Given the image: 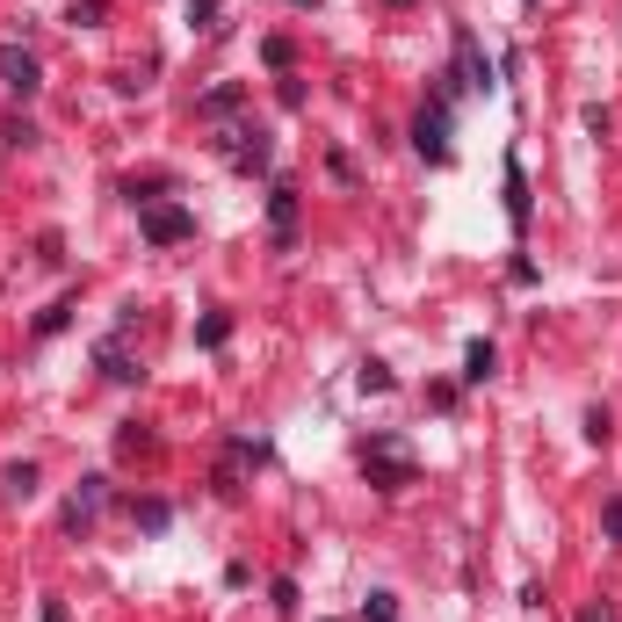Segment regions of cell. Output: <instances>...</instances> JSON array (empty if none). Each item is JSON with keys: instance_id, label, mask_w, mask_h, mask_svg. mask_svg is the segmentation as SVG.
<instances>
[{"instance_id": "44dd1931", "label": "cell", "mask_w": 622, "mask_h": 622, "mask_svg": "<svg viewBox=\"0 0 622 622\" xmlns=\"http://www.w3.org/2000/svg\"><path fill=\"white\" fill-rule=\"evenodd\" d=\"M362 615H369V622H391V615H398V601H391V594H369V601H362Z\"/></svg>"}, {"instance_id": "30bf717a", "label": "cell", "mask_w": 622, "mask_h": 622, "mask_svg": "<svg viewBox=\"0 0 622 622\" xmlns=\"http://www.w3.org/2000/svg\"><path fill=\"white\" fill-rule=\"evenodd\" d=\"M507 225L528 232V174H521V152H507Z\"/></svg>"}, {"instance_id": "e0dca14e", "label": "cell", "mask_w": 622, "mask_h": 622, "mask_svg": "<svg viewBox=\"0 0 622 622\" xmlns=\"http://www.w3.org/2000/svg\"><path fill=\"white\" fill-rule=\"evenodd\" d=\"M261 58H268L275 73H290V66H297V44H290V37H268V44H261Z\"/></svg>"}, {"instance_id": "7c38bea8", "label": "cell", "mask_w": 622, "mask_h": 622, "mask_svg": "<svg viewBox=\"0 0 622 622\" xmlns=\"http://www.w3.org/2000/svg\"><path fill=\"white\" fill-rule=\"evenodd\" d=\"M239 102H246V87L225 80V87H210V95L196 102V116H210V123H217V116H239Z\"/></svg>"}, {"instance_id": "52a82bcc", "label": "cell", "mask_w": 622, "mask_h": 622, "mask_svg": "<svg viewBox=\"0 0 622 622\" xmlns=\"http://www.w3.org/2000/svg\"><path fill=\"white\" fill-rule=\"evenodd\" d=\"M102 500H109V478H102V471H95V478H80L73 507H66V528H73V536H87V521L102 514Z\"/></svg>"}, {"instance_id": "d6986e66", "label": "cell", "mask_w": 622, "mask_h": 622, "mask_svg": "<svg viewBox=\"0 0 622 622\" xmlns=\"http://www.w3.org/2000/svg\"><path fill=\"white\" fill-rule=\"evenodd\" d=\"M601 536L622 543V492H608V500H601Z\"/></svg>"}, {"instance_id": "484cf974", "label": "cell", "mask_w": 622, "mask_h": 622, "mask_svg": "<svg viewBox=\"0 0 622 622\" xmlns=\"http://www.w3.org/2000/svg\"><path fill=\"white\" fill-rule=\"evenodd\" d=\"M384 8H413V0H384Z\"/></svg>"}, {"instance_id": "cb8c5ba5", "label": "cell", "mask_w": 622, "mask_h": 622, "mask_svg": "<svg viewBox=\"0 0 622 622\" xmlns=\"http://www.w3.org/2000/svg\"><path fill=\"white\" fill-rule=\"evenodd\" d=\"M44 622H66V601H44Z\"/></svg>"}, {"instance_id": "ac0fdd59", "label": "cell", "mask_w": 622, "mask_h": 622, "mask_svg": "<svg viewBox=\"0 0 622 622\" xmlns=\"http://www.w3.org/2000/svg\"><path fill=\"white\" fill-rule=\"evenodd\" d=\"M102 15H109V0H73V8H66V22H73V29H95Z\"/></svg>"}, {"instance_id": "ba28073f", "label": "cell", "mask_w": 622, "mask_h": 622, "mask_svg": "<svg viewBox=\"0 0 622 622\" xmlns=\"http://www.w3.org/2000/svg\"><path fill=\"white\" fill-rule=\"evenodd\" d=\"M225 152H232V167L268 174V131H232V138H225Z\"/></svg>"}, {"instance_id": "4fadbf2b", "label": "cell", "mask_w": 622, "mask_h": 622, "mask_svg": "<svg viewBox=\"0 0 622 622\" xmlns=\"http://www.w3.org/2000/svg\"><path fill=\"white\" fill-rule=\"evenodd\" d=\"M131 521L145 528V536H160V528L174 521V507H167V500H131Z\"/></svg>"}, {"instance_id": "6da1fadb", "label": "cell", "mask_w": 622, "mask_h": 622, "mask_svg": "<svg viewBox=\"0 0 622 622\" xmlns=\"http://www.w3.org/2000/svg\"><path fill=\"white\" fill-rule=\"evenodd\" d=\"M362 471H369V485H377V492H406V485H413V456L398 449L391 434H377V442L362 449Z\"/></svg>"}, {"instance_id": "5b68a950", "label": "cell", "mask_w": 622, "mask_h": 622, "mask_svg": "<svg viewBox=\"0 0 622 622\" xmlns=\"http://www.w3.org/2000/svg\"><path fill=\"white\" fill-rule=\"evenodd\" d=\"M0 87H8V95H37L44 87V66H37V51H22V44H0Z\"/></svg>"}, {"instance_id": "ffe728a7", "label": "cell", "mask_w": 622, "mask_h": 622, "mask_svg": "<svg viewBox=\"0 0 622 622\" xmlns=\"http://www.w3.org/2000/svg\"><path fill=\"white\" fill-rule=\"evenodd\" d=\"M189 22L203 29V37H210V29H225V22H217V0H189Z\"/></svg>"}, {"instance_id": "7a4b0ae2", "label": "cell", "mask_w": 622, "mask_h": 622, "mask_svg": "<svg viewBox=\"0 0 622 622\" xmlns=\"http://www.w3.org/2000/svg\"><path fill=\"white\" fill-rule=\"evenodd\" d=\"M456 87H471V95H492V87H500V80H492V58H485V44L471 37V29H463L456 22Z\"/></svg>"}, {"instance_id": "3957f363", "label": "cell", "mask_w": 622, "mask_h": 622, "mask_svg": "<svg viewBox=\"0 0 622 622\" xmlns=\"http://www.w3.org/2000/svg\"><path fill=\"white\" fill-rule=\"evenodd\" d=\"M138 232H145L152 246H181V239L196 232V217L181 210V203H145V210H138Z\"/></svg>"}, {"instance_id": "9c48e42d", "label": "cell", "mask_w": 622, "mask_h": 622, "mask_svg": "<svg viewBox=\"0 0 622 622\" xmlns=\"http://www.w3.org/2000/svg\"><path fill=\"white\" fill-rule=\"evenodd\" d=\"M95 369H102V377H109V384H138V362H131V355H123V333H109V340H102V348H95Z\"/></svg>"}, {"instance_id": "2e32d148", "label": "cell", "mask_w": 622, "mask_h": 622, "mask_svg": "<svg viewBox=\"0 0 622 622\" xmlns=\"http://www.w3.org/2000/svg\"><path fill=\"white\" fill-rule=\"evenodd\" d=\"M196 340H203V348H225V340H232V319H225V311H210V319L196 326Z\"/></svg>"}, {"instance_id": "d4e9b609", "label": "cell", "mask_w": 622, "mask_h": 622, "mask_svg": "<svg viewBox=\"0 0 622 622\" xmlns=\"http://www.w3.org/2000/svg\"><path fill=\"white\" fill-rule=\"evenodd\" d=\"M579 622H608V608H586V615H579Z\"/></svg>"}, {"instance_id": "8fae6325", "label": "cell", "mask_w": 622, "mask_h": 622, "mask_svg": "<svg viewBox=\"0 0 622 622\" xmlns=\"http://www.w3.org/2000/svg\"><path fill=\"white\" fill-rule=\"evenodd\" d=\"M492 369H500V348H492V340H471V348H463V384H492Z\"/></svg>"}, {"instance_id": "8992f818", "label": "cell", "mask_w": 622, "mask_h": 622, "mask_svg": "<svg viewBox=\"0 0 622 622\" xmlns=\"http://www.w3.org/2000/svg\"><path fill=\"white\" fill-rule=\"evenodd\" d=\"M268 232H275L283 254L297 246V189H290V181H275V189H268Z\"/></svg>"}, {"instance_id": "7402d4cb", "label": "cell", "mask_w": 622, "mask_h": 622, "mask_svg": "<svg viewBox=\"0 0 622 622\" xmlns=\"http://www.w3.org/2000/svg\"><path fill=\"white\" fill-rule=\"evenodd\" d=\"M116 449H123V456H138V449H152V434H145V427H123V434H116Z\"/></svg>"}, {"instance_id": "277c9868", "label": "cell", "mask_w": 622, "mask_h": 622, "mask_svg": "<svg viewBox=\"0 0 622 622\" xmlns=\"http://www.w3.org/2000/svg\"><path fill=\"white\" fill-rule=\"evenodd\" d=\"M449 131H456V109L427 102V109L413 116V145H420V160H449Z\"/></svg>"}, {"instance_id": "5bb4252c", "label": "cell", "mask_w": 622, "mask_h": 622, "mask_svg": "<svg viewBox=\"0 0 622 622\" xmlns=\"http://www.w3.org/2000/svg\"><path fill=\"white\" fill-rule=\"evenodd\" d=\"M0 145H8V152L37 145V123H29V116H8V123H0Z\"/></svg>"}, {"instance_id": "9a60e30c", "label": "cell", "mask_w": 622, "mask_h": 622, "mask_svg": "<svg viewBox=\"0 0 622 622\" xmlns=\"http://www.w3.org/2000/svg\"><path fill=\"white\" fill-rule=\"evenodd\" d=\"M8 500H37V463H15L8 471Z\"/></svg>"}, {"instance_id": "603a6c76", "label": "cell", "mask_w": 622, "mask_h": 622, "mask_svg": "<svg viewBox=\"0 0 622 622\" xmlns=\"http://www.w3.org/2000/svg\"><path fill=\"white\" fill-rule=\"evenodd\" d=\"M362 391H391V369L384 362H362Z\"/></svg>"}]
</instances>
